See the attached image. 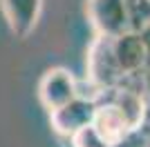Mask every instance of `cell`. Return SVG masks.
I'll list each match as a JSON object with an SVG mask.
<instances>
[{
  "label": "cell",
  "mask_w": 150,
  "mask_h": 147,
  "mask_svg": "<svg viewBox=\"0 0 150 147\" xmlns=\"http://www.w3.org/2000/svg\"><path fill=\"white\" fill-rule=\"evenodd\" d=\"M88 80L99 92L117 89L123 76H121L112 56V38L96 36L88 49Z\"/></svg>",
  "instance_id": "6da1fadb"
},
{
  "label": "cell",
  "mask_w": 150,
  "mask_h": 147,
  "mask_svg": "<svg viewBox=\"0 0 150 147\" xmlns=\"http://www.w3.org/2000/svg\"><path fill=\"white\" fill-rule=\"evenodd\" d=\"M96 103L99 100H92V98H85V96L72 98L69 103H65L63 107H58V109H54L50 114L52 129L58 136L72 138L79 129L92 125L94 111H96Z\"/></svg>",
  "instance_id": "7a4b0ae2"
},
{
  "label": "cell",
  "mask_w": 150,
  "mask_h": 147,
  "mask_svg": "<svg viewBox=\"0 0 150 147\" xmlns=\"http://www.w3.org/2000/svg\"><path fill=\"white\" fill-rule=\"evenodd\" d=\"M79 96V83L67 69L63 67H52L43 74V78L38 83V98L47 111H54L69 103L72 98Z\"/></svg>",
  "instance_id": "3957f363"
},
{
  "label": "cell",
  "mask_w": 150,
  "mask_h": 147,
  "mask_svg": "<svg viewBox=\"0 0 150 147\" xmlns=\"http://www.w3.org/2000/svg\"><path fill=\"white\" fill-rule=\"evenodd\" d=\"M85 11H88V20L92 29L96 31V36L114 38L128 31L123 0H88Z\"/></svg>",
  "instance_id": "277c9868"
},
{
  "label": "cell",
  "mask_w": 150,
  "mask_h": 147,
  "mask_svg": "<svg viewBox=\"0 0 150 147\" xmlns=\"http://www.w3.org/2000/svg\"><path fill=\"white\" fill-rule=\"evenodd\" d=\"M112 56L119 67L121 76H137L144 74L146 67V51L144 43L137 31H123L119 36L112 38Z\"/></svg>",
  "instance_id": "5b68a950"
},
{
  "label": "cell",
  "mask_w": 150,
  "mask_h": 147,
  "mask_svg": "<svg viewBox=\"0 0 150 147\" xmlns=\"http://www.w3.org/2000/svg\"><path fill=\"white\" fill-rule=\"evenodd\" d=\"M0 9L16 38H27L36 29L43 0H0Z\"/></svg>",
  "instance_id": "8992f818"
},
{
  "label": "cell",
  "mask_w": 150,
  "mask_h": 147,
  "mask_svg": "<svg viewBox=\"0 0 150 147\" xmlns=\"http://www.w3.org/2000/svg\"><path fill=\"white\" fill-rule=\"evenodd\" d=\"M92 127L99 132L101 138H103L110 147H117V145H121V143H125L128 136L132 134L130 127H128V123H125L123 116H121V111L117 109V105H114L110 98L96 103Z\"/></svg>",
  "instance_id": "52a82bcc"
},
{
  "label": "cell",
  "mask_w": 150,
  "mask_h": 147,
  "mask_svg": "<svg viewBox=\"0 0 150 147\" xmlns=\"http://www.w3.org/2000/svg\"><path fill=\"white\" fill-rule=\"evenodd\" d=\"M110 100H112V103L117 105V109L121 111V116L128 123L130 132H137V129L144 125V120H146V100H144V96H141V92L128 89V87H119V89H114Z\"/></svg>",
  "instance_id": "ba28073f"
},
{
  "label": "cell",
  "mask_w": 150,
  "mask_h": 147,
  "mask_svg": "<svg viewBox=\"0 0 150 147\" xmlns=\"http://www.w3.org/2000/svg\"><path fill=\"white\" fill-rule=\"evenodd\" d=\"M128 31H141L150 24V0H123Z\"/></svg>",
  "instance_id": "9c48e42d"
},
{
  "label": "cell",
  "mask_w": 150,
  "mask_h": 147,
  "mask_svg": "<svg viewBox=\"0 0 150 147\" xmlns=\"http://www.w3.org/2000/svg\"><path fill=\"white\" fill-rule=\"evenodd\" d=\"M69 141H72V147H110L103 138H101V134L92 127V125L79 129Z\"/></svg>",
  "instance_id": "30bf717a"
},
{
  "label": "cell",
  "mask_w": 150,
  "mask_h": 147,
  "mask_svg": "<svg viewBox=\"0 0 150 147\" xmlns=\"http://www.w3.org/2000/svg\"><path fill=\"white\" fill-rule=\"evenodd\" d=\"M139 38H141V43H144V51H146V67H144V74H148V76H150V24L139 31Z\"/></svg>",
  "instance_id": "8fae6325"
},
{
  "label": "cell",
  "mask_w": 150,
  "mask_h": 147,
  "mask_svg": "<svg viewBox=\"0 0 150 147\" xmlns=\"http://www.w3.org/2000/svg\"><path fill=\"white\" fill-rule=\"evenodd\" d=\"M146 114L150 116V94H148V100H146Z\"/></svg>",
  "instance_id": "7c38bea8"
},
{
  "label": "cell",
  "mask_w": 150,
  "mask_h": 147,
  "mask_svg": "<svg viewBox=\"0 0 150 147\" xmlns=\"http://www.w3.org/2000/svg\"><path fill=\"white\" fill-rule=\"evenodd\" d=\"M144 147H150V138H148V141H146V143H144Z\"/></svg>",
  "instance_id": "4fadbf2b"
},
{
  "label": "cell",
  "mask_w": 150,
  "mask_h": 147,
  "mask_svg": "<svg viewBox=\"0 0 150 147\" xmlns=\"http://www.w3.org/2000/svg\"><path fill=\"white\" fill-rule=\"evenodd\" d=\"M117 147H123V145H117Z\"/></svg>",
  "instance_id": "5bb4252c"
}]
</instances>
